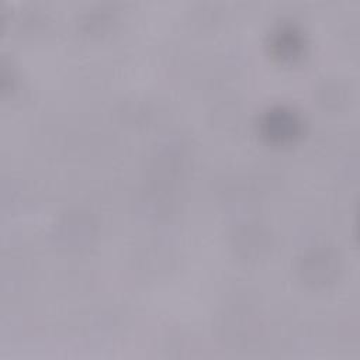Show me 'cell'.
<instances>
[{
    "instance_id": "1",
    "label": "cell",
    "mask_w": 360,
    "mask_h": 360,
    "mask_svg": "<svg viewBox=\"0 0 360 360\" xmlns=\"http://www.w3.org/2000/svg\"><path fill=\"white\" fill-rule=\"evenodd\" d=\"M262 129L263 135L271 141H291L300 131V120L291 110L274 108L264 115Z\"/></svg>"
},
{
    "instance_id": "2",
    "label": "cell",
    "mask_w": 360,
    "mask_h": 360,
    "mask_svg": "<svg viewBox=\"0 0 360 360\" xmlns=\"http://www.w3.org/2000/svg\"><path fill=\"white\" fill-rule=\"evenodd\" d=\"M273 46L277 49V53L284 58H294L300 53L302 48V38L300 32H297L291 27L280 28L273 41Z\"/></svg>"
}]
</instances>
